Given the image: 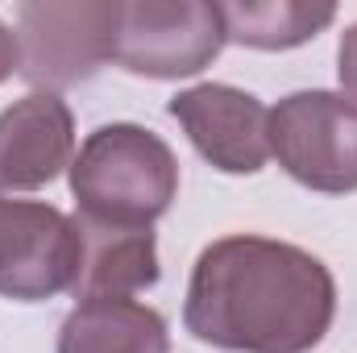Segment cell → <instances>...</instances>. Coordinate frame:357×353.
<instances>
[{
	"label": "cell",
	"mask_w": 357,
	"mask_h": 353,
	"mask_svg": "<svg viewBox=\"0 0 357 353\" xmlns=\"http://www.w3.org/2000/svg\"><path fill=\"white\" fill-rule=\"evenodd\" d=\"M75 117L63 96L29 91L0 108V191H38L71 171Z\"/></svg>",
	"instance_id": "obj_8"
},
{
	"label": "cell",
	"mask_w": 357,
	"mask_h": 353,
	"mask_svg": "<svg viewBox=\"0 0 357 353\" xmlns=\"http://www.w3.org/2000/svg\"><path fill=\"white\" fill-rule=\"evenodd\" d=\"M116 0H29L17 8V75L38 91L88 84L112 59Z\"/></svg>",
	"instance_id": "obj_3"
},
{
	"label": "cell",
	"mask_w": 357,
	"mask_h": 353,
	"mask_svg": "<svg viewBox=\"0 0 357 353\" xmlns=\"http://www.w3.org/2000/svg\"><path fill=\"white\" fill-rule=\"evenodd\" d=\"M337 75H341V96L357 104V21L341 33V46H337Z\"/></svg>",
	"instance_id": "obj_12"
},
{
	"label": "cell",
	"mask_w": 357,
	"mask_h": 353,
	"mask_svg": "<svg viewBox=\"0 0 357 353\" xmlns=\"http://www.w3.org/2000/svg\"><path fill=\"white\" fill-rule=\"evenodd\" d=\"M204 163L225 175H258L270 158V108L233 84H195L167 100Z\"/></svg>",
	"instance_id": "obj_7"
},
{
	"label": "cell",
	"mask_w": 357,
	"mask_h": 353,
	"mask_svg": "<svg viewBox=\"0 0 357 353\" xmlns=\"http://www.w3.org/2000/svg\"><path fill=\"white\" fill-rule=\"evenodd\" d=\"M17 67H21V59H17V33H8V25L0 21V84H4Z\"/></svg>",
	"instance_id": "obj_13"
},
{
	"label": "cell",
	"mask_w": 357,
	"mask_h": 353,
	"mask_svg": "<svg viewBox=\"0 0 357 353\" xmlns=\"http://www.w3.org/2000/svg\"><path fill=\"white\" fill-rule=\"evenodd\" d=\"M59 353H171V333L137 299H84L59 329Z\"/></svg>",
	"instance_id": "obj_10"
},
{
	"label": "cell",
	"mask_w": 357,
	"mask_h": 353,
	"mask_svg": "<svg viewBox=\"0 0 357 353\" xmlns=\"http://www.w3.org/2000/svg\"><path fill=\"white\" fill-rule=\"evenodd\" d=\"M84 237L75 216L42 200L0 195V295L13 303H46L75 291Z\"/></svg>",
	"instance_id": "obj_6"
},
{
	"label": "cell",
	"mask_w": 357,
	"mask_h": 353,
	"mask_svg": "<svg viewBox=\"0 0 357 353\" xmlns=\"http://www.w3.org/2000/svg\"><path fill=\"white\" fill-rule=\"evenodd\" d=\"M225 33L250 50H295L337 21V4L307 0H233L220 4Z\"/></svg>",
	"instance_id": "obj_11"
},
{
	"label": "cell",
	"mask_w": 357,
	"mask_h": 353,
	"mask_svg": "<svg viewBox=\"0 0 357 353\" xmlns=\"http://www.w3.org/2000/svg\"><path fill=\"white\" fill-rule=\"evenodd\" d=\"M270 154L307 191H357V104L341 91H291L270 108Z\"/></svg>",
	"instance_id": "obj_5"
},
{
	"label": "cell",
	"mask_w": 357,
	"mask_h": 353,
	"mask_svg": "<svg viewBox=\"0 0 357 353\" xmlns=\"http://www.w3.org/2000/svg\"><path fill=\"white\" fill-rule=\"evenodd\" d=\"M84 237V262L75 278V295L84 299H129L137 291H150L162 274L158 266V237L154 229H116V225H91L79 220Z\"/></svg>",
	"instance_id": "obj_9"
},
{
	"label": "cell",
	"mask_w": 357,
	"mask_h": 353,
	"mask_svg": "<svg viewBox=\"0 0 357 353\" xmlns=\"http://www.w3.org/2000/svg\"><path fill=\"white\" fill-rule=\"evenodd\" d=\"M75 216L91 225L150 229L178 195L175 150L146 125L112 121L91 129L71 163Z\"/></svg>",
	"instance_id": "obj_2"
},
{
	"label": "cell",
	"mask_w": 357,
	"mask_h": 353,
	"mask_svg": "<svg viewBox=\"0 0 357 353\" xmlns=\"http://www.w3.org/2000/svg\"><path fill=\"white\" fill-rule=\"evenodd\" d=\"M337 320V278L316 254L258 233L212 241L183 299L195 341L225 353H312Z\"/></svg>",
	"instance_id": "obj_1"
},
{
	"label": "cell",
	"mask_w": 357,
	"mask_h": 353,
	"mask_svg": "<svg viewBox=\"0 0 357 353\" xmlns=\"http://www.w3.org/2000/svg\"><path fill=\"white\" fill-rule=\"evenodd\" d=\"M225 46V17L212 0H125L112 63L146 80H191L212 67Z\"/></svg>",
	"instance_id": "obj_4"
}]
</instances>
